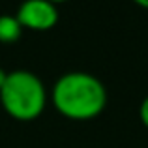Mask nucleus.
<instances>
[{
    "label": "nucleus",
    "mask_w": 148,
    "mask_h": 148,
    "mask_svg": "<svg viewBox=\"0 0 148 148\" xmlns=\"http://www.w3.org/2000/svg\"><path fill=\"white\" fill-rule=\"evenodd\" d=\"M139 116H141L143 124L148 127V96H145L141 101V105H139Z\"/></svg>",
    "instance_id": "5"
},
{
    "label": "nucleus",
    "mask_w": 148,
    "mask_h": 148,
    "mask_svg": "<svg viewBox=\"0 0 148 148\" xmlns=\"http://www.w3.org/2000/svg\"><path fill=\"white\" fill-rule=\"evenodd\" d=\"M6 75H8V71H6L4 68H0V88H2L4 81H6Z\"/></svg>",
    "instance_id": "6"
},
{
    "label": "nucleus",
    "mask_w": 148,
    "mask_h": 148,
    "mask_svg": "<svg viewBox=\"0 0 148 148\" xmlns=\"http://www.w3.org/2000/svg\"><path fill=\"white\" fill-rule=\"evenodd\" d=\"M51 2H54V4H56V2H64V0H51Z\"/></svg>",
    "instance_id": "8"
},
{
    "label": "nucleus",
    "mask_w": 148,
    "mask_h": 148,
    "mask_svg": "<svg viewBox=\"0 0 148 148\" xmlns=\"http://www.w3.org/2000/svg\"><path fill=\"white\" fill-rule=\"evenodd\" d=\"M23 26L36 30H45L56 25L58 8L51 0H23L15 13Z\"/></svg>",
    "instance_id": "3"
},
{
    "label": "nucleus",
    "mask_w": 148,
    "mask_h": 148,
    "mask_svg": "<svg viewBox=\"0 0 148 148\" xmlns=\"http://www.w3.org/2000/svg\"><path fill=\"white\" fill-rule=\"evenodd\" d=\"M23 32V25L19 23V19L11 13H2L0 15V41L10 43V41L19 40Z\"/></svg>",
    "instance_id": "4"
},
{
    "label": "nucleus",
    "mask_w": 148,
    "mask_h": 148,
    "mask_svg": "<svg viewBox=\"0 0 148 148\" xmlns=\"http://www.w3.org/2000/svg\"><path fill=\"white\" fill-rule=\"evenodd\" d=\"M135 2H137L139 6H143V8H148V0H135Z\"/></svg>",
    "instance_id": "7"
},
{
    "label": "nucleus",
    "mask_w": 148,
    "mask_h": 148,
    "mask_svg": "<svg viewBox=\"0 0 148 148\" xmlns=\"http://www.w3.org/2000/svg\"><path fill=\"white\" fill-rule=\"evenodd\" d=\"M53 103L69 118H92L103 111L107 103V88L103 81L88 71L62 73L53 84Z\"/></svg>",
    "instance_id": "1"
},
{
    "label": "nucleus",
    "mask_w": 148,
    "mask_h": 148,
    "mask_svg": "<svg viewBox=\"0 0 148 148\" xmlns=\"http://www.w3.org/2000/svg\"><path fill=\"white\" fill-rule=\"evenodd\" d=\"M0 101L11 116L21 120L36 118L45 107L47 88L40 75L28 69L8 71L0 88Z\"/></svg>",
    "instance_id": "2"
}]
</instances>
